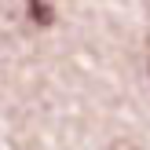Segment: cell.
Segmentation results:
<instances>
[{
    "instance_id": "1",
    "label": "cell",
    "mask_w": 150,
    "mask_h": 150,
    "mask_svg": "<svg viewBox=\"0 0 150 150\" xmlns=\"http://www.w3.org/2000/svg\"><path fill=\"white\" fill-rule=\"evenodd\" d=\"M29 18L37 26H51L55 22V0H29Z\"/></svg>"
}]
</instances>
